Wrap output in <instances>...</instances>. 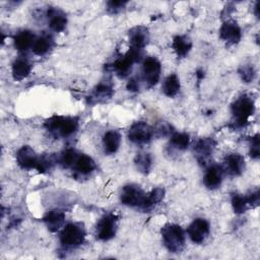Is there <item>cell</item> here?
<instances>
[{
  "label": "cell",
  "instance_id": "1",
  "mask_svg": "<svg viewBox=\"0 0 260 260\" xmlns=\"http://www.w3.org/2000/svg\"><path fill=\"white\" fill-rule=\"evenodd\" d=\"M78 120L69 116H52L45 123L44 127L56 137H70L78 129Z\"/></svg>",
  "mask_w": 260,
  "mask_h": 260
},
{
  "label": "cell",
  "instance_id": "2",
  "mask_svg": "<svg viewBox=\"0 0 260 260\" xmlns=\"http://www.w3.org/2000/svg\"><path fill=\"white\" fill-rule=\"evenodd\" d=\"M231 111L233 116V124L235 127H245L249 123V119L254 115V101L249 95H241L232 104Z\"/></svg>",
  "mask_w": 260,
  "mask_h": 260
},
{
  "label": "cell",
  "instance_id": "3",
  "mask_svg": "<svg viewBox=\"0 0 260 260\" xmlns=\"http://www.w3.org/2000/svg\"><path fill=\"white\" fill-rule=\"evenodd\" d=\"M162 243L171 253H180L185 247V232L176 223H167L160 231Z\"/></svg>",
  "mask_w": 260,
  "mask_h": 260
},
{
  "label": "cell",
  "instance_id": "4",
  "mask_svg": "<svg viewBox=\"0 0 260 260\" xmlns=\"http://www.w3.org/2000/svg\"><path fill=\"white\" fill-rule=\"evenodd\" d=\"M85 228L81 222H69L63 226L60 233V243L65 248H76L85 239Z\"/></svg>",
  "mask_w": 260,
  "mask_h": 260
},
{
  "label": "cell",
  "instance_id": "5",
  "mask_svg": "<svg viewBox=\"0 0 260 260\" xmlns=\"http://www.w3.org/2000/svg\"><path fill=\"white\" fill-rule=\"evenodd\" d=\"M141 57L142 50L130 48L123 56H120L114 61L112 65L113 70L119 77L124 78L130 73L133 64L140 61Z\"/></svg>",
  "mask_w": 260,
  "mask_h": 260
},
{
  "label": "cell",
  "instance_id": "6",
  "mask_svg": "<svg viewBox=\"0 0 260 260\" xmlns=\"http://www.w3.org/2000/svg\"><path fill=\"white\" fill-rule=\"evenodd\" d=\"M118 216L113 212L103 215L96 223V238L101 241H109L113 239L118 229Z\"/></svg>",
  "mask_w": 260,
  "mask_h": 260
},
{
  "label": "cell",
  "instance_id": "7",
  "mask_svg": "<svg viewBox=\"0 0 260 260\" xmlns=\"http://www.w3.org/2000/svg\"><path fill=\"white\" fill-rule=\"evenodd\" d=\"M145 195L146 193L139 185L127 184L122 188L120 200L126 206L141 208L145 199Z\"/></svg>",
  "mask_w": 260,
  "mask_h": 260
},
{
  "label": "cell",
  "instance_id": "8",
  "mask_svg": "<svg viewBox=\"0 0 260 260\" xmlns=\"http://www.w3.org/2000/svg\"><path fill=\"white\" fill-rule=\"evenodd\" d=\"M154 135L153 128L143 121L135 122L128 130V138L135 144H146Z\"/></svg>",
  "mask_w": 260,
  "mask_h": 260
},
{
  "label": "cell",
  "instance_id": "9",
  "mask_svg": "<svg viewBox=\"0 0 260 260\" xmlns=\"http://www.w3.org/2000/svg\"><path fill=\"white\" fill-rule=\"evenodd\" d=\"M161 65L155 57H147L142 64V77L148 87L155 85L160 77Z\"/></svg>",
  "mask_w": 260,
  "mask_h": 260
},
{
  "label": "cell",
  "instance_id": "10",
  "mask_svg": "<svg viewBox=\"0 0 260 260\" xmlns=\"http://www.w3.org/2000/svg\"><path fill=\"white\" fill-rule=\"evenodd\" d=\"M216 147V141L210 137H203L196 141L194 144V152L196 158L200 165H206L210 159L214 149Z\"/></svg>",
  "mask_w": 260,
  "mask_h": 260
},
{
  "label": "cell",
  "instance_id": "11",
  "mask_svg": "<svg viewBox=\"0 0 260 260\" xmlns=\"http://www.w3.org/2000/svg\"><path fill=\"white\" fill-rule=\"evenodd\" d=\"M187 233L193 243L201 244L208 237L210 233V226L206 219L195 218L188 226Z\"/></svg>",
  "mask_w": 260,
  "mask_h": 260
},
{
  "label": "cell",
  "instance_id": "12",
  "mask_svg": "<svg viewBox=\"0 0 260 260\" xmlns=\"http://www.w3.org/2000/svg\"><path fill=\"white\" fill-rule=\"evenodd\" d=\"M219 37L229 46L236 45L242 38V31L238 23L234 20H225L219 28Z\"/></svg>",
  "mask_w": 260,
  "mask_h": 260
},
{
  "label": "cell",
  "instance_id": "13",
  "mask_svg": "<svg viewBox=\"0 0 260 260\" xmlns=\"http://www.w3.org/2000/svg\"><path fill=\"white\" fill-rule=\"evenodd\" d=\"M16 162L22 170H36L39 162V156L30 146L23 145L16 153Z\"/></svg>",
  "mask_w": 260,
  "mask_h": 260
},
{
  "label": "cell",
  "instance_id": "14",
  "mask_svg": "<svg viewBox=\"0 0 260 260\" xmlns=\"http://www.w3.org/2000/svg\"><path fill=\"white\" fill-rule=\"evenodd\" d=\"M223 169L218 165L209 166L204 174L203 177V184L209 190L217 189L222 182L223 177Z\"/></svg>",
  "mask_w": 260,
  "mask_h": 260
},
{
  "label": "cell",
  "instance_id": "15",
  "mask_svg": "<svg viewBox=\"0 0 260 260\" xmlns=\"http://www.w3.org/2000/svg\"><path fill=\"white\" fill-rule=\"evenodd\" d=\"M129 42L130 48L143 50V48L148 44L149 41V34L148 29L145 26L137 25L132 27L129 32Z\"/></svg>",
  "mask_w": 260,
  "mask_h": 260
},
{
  "label": "cell",
  "instance_id": "16",
  "mask_svg": "<svg viewBox=\"0 0 260 260\" xmlns=\"http://www.w3.org/2000/svg\"><path fill=\"white\" fill-rule=\"evenodd\" d=\"M222 169L231 176H240L245 170V159L239 153H230L224 158V168Z\"/></svg>",
  "mask_w": 260,
  "mask_h": 260
},
{
  "label": "cell",
  "instance_id": "17",
  "mask_svg": "<svg viewBox=\"0 0 260 260\" xmlns=\"http://www.w3.org/2000/svg\"><path fill=\"white\" fill-rule=\"evenodd\" d=\"M47 18L49 22V26L52 30L56 32L62 31L66 27L67 18L66 14L59 8L50 7L47 10Z\"/></svg>",
  "mask_w": 260,
  "mask_h": 260
},
{
  "label": "cell",
  "instance_id": "18",
  "mask_svg": "<svg viewBox=\"0 0 260 260\" xmlns=\"http://www.w3.org/2000/svg\"><path fill=\"white\" fill-rule=\"evenodd\" d=\"M72 169L78 176H88L96 169V165L89 155L84 153H78V156Z\"/></svg>",
  "mask_w": 260,
  "mask_h": 260
},
{
  "label": "cell",
  "instance_id": "19",
  "mask_svg": "<svg viewBox=\"0 0 260 260\" xmlns=\"http://www.w3.org/2000/svg\"><path fill=\"white\" fill-rule=\"evenodd\" d=\"M43 220L49 231L57 232L64 224L65 213L60 209H52L45 214Z\"/></svg>",
  "mask_w": 260,
  "mask_h": 260
},
{
  "label": "cell",
  "instance_id": "20",
  "mask_svg": "<svg viewBox=\"0 0 260 260\" xmlns=\"http://www.w3.org/2000/svg\"><path fill=\"white\" fill-rule=\"evenodd\" d=\"M31 70V64L28 61V59L24 57H18L16 58L11 66V73L15 80L20 81L24 78H26Z\"/></svg>",
  "mask_w": 260,
  "mask_h": 260
},
{
  "label": "cell",
  "instance_id": "21",
  "mask_svg": "<svg viewBox=\"0 0 260 260\" xmlns=\"http://www.w3.org/2000/svg\"><path fill=\"white\" fill-rule=\"evenodd\" d=\"M103 148L107 154H114L120 147L121 135L116 130H109L103 136Z\"/></svg>",
  "mask_w": 260,
  "mask_h": 260
},
{
  "label": "cell",
  "instance_id": "22",
  "mask_svg": "<svg viewBox=\"0 0 260 260\" xmlns=\"http://www.w3.org/2000/svg\"><path fill=\"white\" fill-rule=\"evenodd\" d=\"M172 48L178 58H185L192 49V41L187 36H175L172 42Z\"/></svg>",
  "mask_w": 260,
  "mask_h": 260
},
{
  "label": "cell",
  "instance_id": "23",
  "mask_svg": "<svg viewBox=\"0 0 260 260\" xmlns=\"http://www.w3.org/2000/svg\"><path fill=\"white\" fill-rule=\"evenodd\" d=\"M35 35L30 30H20L18 31L13 39L14 47L19 52H25L32 47L35 42Z\"/></svg>",
  "mask_w": 260,
  "mask_h": 260
},
{
  "label": "cell",
  "instance_id": "24",
  "mask_svg": "<svg viewBox=\"0 0 260 260\" xmlns=\"http://www.w3.org/2000/svg\"><path fill=\"white\" fill-rule=\"evenodd\" d=\"M165 197V190L164 188L156 187L153 188L149 193H146L144 202L141 206V210L143 211H149L153 207H155Z\"/></svg>",
  "mask_w": 260,
  "mask_h": 260
},
{
  "label": "cell",
  "instance_id": "25",
  "mask_svg": "<svg viewBox=\"0 0 260 260\" xmlns=\"http://www.w3.org/2000/svg\"><path fill=\"white\" fill-rule=\"evenodd\" d=\"M54 40L50 35H42L41 37L37 38L34 42L31 50L34 54L38 56L46 55L53 47Z\"/></svg>",
  "mask_w": 260,
  "mask_h": 260
},
{
  "label": "cell",
  "instance_id": "26",
  "mask_svg": "<svg viewBox=\"0 0 260 260\" xmlns=\"http://www.w3.org/2000/svg\"><path fill=\"white\" fill-rule=\"evenodd\" d=\"M114 93L113 85L109 81H101L99 84H96L92 90L91 99L94 100V102L105 101L107 99H110Z\"/></svg>",
  "mask_w": 260,
  "mask_h": 260
},
{
  "label": "cell",
  "instance_id": "27",
  "mask_svg": "<svg viewBox=\"0 0 260 260\" xmlns=\"http://www.w3.org/2000/svg\"><path fill=\"white\" fill-rule=\"evenodd\" d=\"M180 79L175 73L170 74L162 83V91L169 98H174L175 95H177L180 91Z\"/></svg>",
  "mask_w": 260,
  "mask_h": 260
},
{
  "label": "cell",
  "instance_id": "28",
  "mask_svg": "<svg viewBox=\"0 0 260 260\" xmlns=\"http://www.w3.org/2000/svg\"><path fill=\"white\" fill-rule=\"evenodd\" d=\"M190 143V136L184 132H174L171 135L170 147L177 151H183L187 149Z\"/></svg>",
  "mask_w": 260,
  "mask_h": 260
},
{
  "label": "cell",
  "instance_id": "29",
  "mask_svg": "<svg viewBox=\"0 0 260 260\" xmlns=\"http://www.w3.org/2000/svg\"><path fill=\"white\" fill-rule=\"evenodd\" d=\"M134 165L138 172L146 175L151 170L152 157L148 152H138L134 157Z\"/></svg>",
  "mask_w": 260,
  "mask_h": 260
},
{
  "label": "cell",
  "instance_id": "30",
  "mask_svg": "<svg viewBox=\"0 0 260 260\" xmlns=\"http://www.w3.org/2000/svg\"><path fill=\"white\" fill-rule=\"evenodd\" d=\"M231 204H232V207H233V210L235 211V213L237 214H241V213H244L248 207H249V204L247 202V199H246V196L242 195V194H239V193H234L232 194V197H231Z\"/></svg>",
  "mask_w": 260,
  "mask_h": 260
},
{
  "label": "cell",
  "instance_id": "31",
  "mask_svg": "<svg viewBox=\"0 0 260 260\" xmlns=\"http://www.w3.org/2000/svg\"><path fill=\"white\" fill-rule=\"evenodd\" d=\"M78 156V153L73 148H67L62 151V153L59 156V164L64 168H72L76 158Z\"/></svg>",
  "mask_w": 260,
  "mask_h": 260
},
{
  "label": "cell",
  "instance_id": "32",
  "mask_svg": "<svg viewBox=\"0 0 260 260\" xmlns=\"http://www.w3.org/2000/svg\"><path fill=\"white\" fill-rule=\"evenodd\" d=\"M57 161V159L53 155H42L39 156V162L37 166V171L40 173H45L53 167V165Z\"/></svg>",
  "mask_w": 260,
  "mask_h": 260
},
{
  "label": "cell",
  "instance_id": "33",
  "mask_svg": "<svg viewBox=\"0 0 260 260\" xmlns=\"http://www.w3.org/2000/svg\"><path fill=\"white\" fill-rule=\"evenodd\" d=\"M239 74H240L243 81L251 82L254 79L256 72H255V69H254L253 65L246 64V65H243V66L240 67Z\"/></svg>",
  "mask_w": 260,
  "mask_h": 260
},
{
  "label": "cell",
  "instance_id": "34",
  "mask_svg": "<svg viewBox=\"0 0 260 260\" xmlns=\"http://www.w3.org/2000/svg\"><path fill=\"white\" fill-rule=\"evenodd\" d=\"M250 155L254 159H258L260 156V136L259 134H255L250 139Z\"/></svg>",
  "mask_w": 260,
  "mask_h": 260
},
{
  "label": "cell",
  "instance_id": "35",
  "mask_svg": "<svg viewBox=\"0 0 260 260\" xmlns=\"http://www.w3.org/2000/svg\"><path fill=\"white\" fill-rule=\"evenodd\" d=\"M246 196L247 202L249 204V207H256L259 205L260 201V195H259V190L256 188L254 190H251Z\"/></svg>",
  "mask_w": 260,
  "mask_h": 260
},
{
  "label": "cell",
  "instance_id": "36",
  "mask_svg": "<svg viewBox=\"0 0 260 260\" xmlns=\"http://www.w3.org/2000/svg\"><path fill=\"white\" fill-rule=\"evenodd\" d=\"M153 132H154V135L155 133H157L158 136H167V135L173 134L172 126L166 122H160L155 128H153Z\"/></svg>",
  "mask_w": 260,
  "mask_h": 260
},
{
  "label": "cell",
  "instance_id": "37",
  "mask_svg": "<svg viewBox=\"0 0 260 260\" xmlns=\"http://www.w3.org/2000/svg\"><path fill=\"white\" fill-rule=\"evenodd\" d=\"M127 4V1H109L107 3L108 10L111 11L112 13H116L120 11L124 6Z\"/></svg>",
  "mask_w": 260,
  "mask_h": 260
},
{
  "label": "cell",
  "instance_id": "38",
  "mask_svg": "<svg viewBox=\"0 0 260 260\" xmlns=\"http://www.w3.org/2000/svg\"><path fill=\"white\" fill-rule=\"evenodd\" d=\"M127 89L129 91H137L139 89V82H138V79L136 77L131 78L127 82Z\"/></svg>",
  "mask_w": 260,
  "mask_h": 260
},
{
  "label": "cell",
  "instance_id": "39",
  "mask_svg": "<svg viewBox=\"0 0 260 260\" xmlns=\"http://www.w3.org/2000/svg\"><path fill=\"white\" fill-rule=\"evenodd\" d=\"M196 77H197L198 81H200L201 79H203V77H204V71H203L202 69H198V70L196 71Z\"/></svg>",
  "mask_w": 260,
  "mask_h": 260
},
{
  "label": "cell",
  "instance_id": "40",
  "mask_svg": "<svg viewBox=\"0 0 260 260\" xmlns=\"http://www.w3.org/2000/svg\"><path fill=\"white\" fill-rule=\"evenodd\" d=\"M254 10H255V15H256L257 17H259V2H256V5H255Z\"/></svg>",
  "mask_w": 260,
  "mask_h": 260
}]
</instances>
